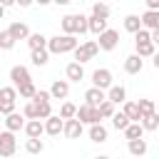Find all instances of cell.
<instances>
[{
	"mask_svg": "<svg viewBox=\"0 0 159 159\" xmlns=\"http://www.w3.org/2000/svg\"><path fill=\"white\" fill-rule=\"evenodd\" d=\"M89 139L97 142V144L107 142V129L102 127V122H92V124H89Z\"/></svg>",
	"mask_w": 159,
	"mask_h": 159,
	"instance_id": "20",
	"label": "cell"
},
{
	"mask_svg": "<svg viewBox=\"0 0 159 159\" xmlns=\"http://www.w3.org/2000/svg\"><path fill=\"white\" fill-rule=\"evenodd\" d=\"M75 117L82 122V124H92V122H102V117H99V109L97 107H92V104H82V107H77L75 109Z\"/></svg>",
	"mask_w": 159,
	"mask_h": 159,
	"instance_id": "6",
	"label": "cell"
},
{
	"mask_svg": "<svg viewBox=\"0 0 159 159\" xmlns=\"http://www.w3.org/2000/svg\"><path fill=\"white\" fill-rule=\"evenodd\" d=\"M30 60H32V65H35V67H45V65H47V60H50V52H47V47H40V50H32V55H30Z\"/></svg>",
	"mask_w": 159,
	"mask_h": 159,
	"instance_id": "24",
	"label": "cell"
},
{
	"mask_svg": "<svg viewBox=\"0 0 159 159\" xmlns=\"http://www.w3.org/2000/svg\"><path fill=\"white\" fill-rule=\"evenodd\" d=\"M97 109H99V117H102V119H109V117H112V112H114V102L102 99V102L97 104Z\"/></svg>",
	"mask_w": 159,
	"mask_h": 159,
	"instance_id": "33",
	"label": "cell"
},
{
	"mask_svg": "<svg viewBox=\"0 0 159 159\" xmlns=\"http://www.w3.org/2000/svg\"><path fill=\"white\" fill-rule=\"evenodd\" d=\"M137 104H139V109H142V117H144V114H149V112H157V109H154V102H152V99H139Z\"/></svg>",
	"mask_w": 159,
	"mask_h": 159,
	"instance_id": "40",
	"label": "cell"
},
{
	"mask_svg": "<svg viewBox=\"0 0 159 159\" xmlns=\"http://www.w3.org/2000/svg\"><path fill=\"white\" fill-rule=\"evenodd\" d=\"M17 149V142H15V132L5 129L0 132V157H12Z\"/></svg>",
	"mask_w": 159,
	"mask_h": 159,
	"instance_id": "8",
	"label": "cell"
},
{
	"mask_svg": "<svg viewBox=\"0 0 159 159\" xmlns=\"http://www.w3.org/2000/svg\"><path fill=\"white\" fill-rule=\"evenodd\" d=\"M2 15H5V7H2V5H0V20H2Z\"/></svg>",
	"mask_w": 159,
	"mask_h": 159,
	"instance_id": "46",
	"label": "cell"
},
{
	"mask_svg": "<svg viewBox=\"0 0 159 159\" xmlns=\"http://www.w3.org/2000/svg\"><path fill=\"white\" fill-rule=\"evenodd\" d=\"M75 109H77V107H75L72 102H62V107H60V117H62V119L75 117Z\"/></svg>",
	"mask_w": 159,
	"mask_h": 159,
	"instance_id": "39",
	"label": "cell"
},
{
	"mask_svg": "<svg viewBox=\"0 0 159 159\" xmlns=\"http://www.w3.org/2000/svg\"><path fill=\"white\" fill-rule=\"evenodd\" d=\"M62 117L60 114H50V117H45L42 119V124H45V134H50V137H57L60 132H62Z\"/></svg>",
	"mask_w": 159,
	"mask_h": 159,
	"instance_id": "10",
	"label": "cell"
},
{
	"mask_svg": "<svg viewBox=\"0 0 159 159\" xmlns=\"http://www.w3.org/2000/svg\"><path fill=\"white\" fill-rule=\"evenodd\" d=\"M139 122H142V127H144V129L154 132V129L159 127V114H157V112H149V114H144V117H142Z\"/></svg>",
	"mask_w": 159,
	"mask_h": 159,
	"instance_id": "30",
	"label": "cell"
},
{
	"mask_svg": "<svg viewBox=\"0 0 159 159\" xmlns=\"http://www.w3.org/2000/svg\"><path fill=\"white\" fill-rule=\"evenodd\" d=\"M129 154H134V157H142V154H147V142H144L142 137H137V139H129Z\"/></svg>",
	"mask_w": 159,
	"mask_h": 159,
	"instance_id": "29",
	"label": "cell"
},
{
	"mask_svg": "<svg viewBox=\"0 0 159 159\" xmlns=\"http://www.w3.org/2000/svg\"><path fill=\"white\" fill-rule=\"evenodd\" d=\"M25 40H27L30 50H40V47H45V45H47V37H45L42 32H30Z\"/></svg>",
	"mask_w": 159,
	"mask_h": 159,
	"instance_id": "27",
	"label": "cell"
},
{
	"mask_svg": "<svg viewBox=\"0 0 159 159\" xmlns=\"http://www.w3.org/2000/svg\"><path fill=\"white\" fill-rule=\"evenodd\" d=\"M35 2H37V5H50L52 0H35Z\"/></svg>",
	"mask_w": 159,
	"mask_h": 159,
	"instance_id": "45",
	"label": "cell"
},
{
	"mask_svg": "<svg viewBox=\"0 0 159 159\" xmlns=\"http://www.w3.org/2000/svg\"><path fill=\"white\" fill-rule=\"evenodd\" d=\"M62 30L67 35H84L87 32V17L82 12H72V15H65L62 17Z\"/></svg>",
	"mask_w": 159,
	"mask_h": 159,
	"instance_id": "2",
	"label": "cell"
},
{
	"mask_svg": "<svg viewBox=\"0 0 159 159\" xmlns=\"http://www.w3.org/2000/svg\"><path fill=\"white\" fill-rule=\"evenodd\" d=\"M70 94V82L67 80H55L52 87H50V97L52 99H65Z\"/></svg>",
	"mask_w": 159,
	"mask_h": 159,
	"instance_id": "13",
	"label": "cell"
},
{
	"mask_svg": "<svg viewBox=\"0 0 159 159\" xmlns=\"http://www.w3.org/2000/svg\"><path fill=\"white\" fill-rule=\"evenodd\" d=\"M15 102H17V89L15 87H0V114L12 112Z\"/></svg>",
	"mask_w": 159,
	"mask_h": 159,
	"instance_id": "5",
	"label": "cell"
},
{
	"mask_svg": "<svg viewBox=\"0 0 159 159\" xmlns=\"http://www.w3.org/2000/svg\"><path fill=\"white\" fill-rule=\"evenodd\" d=\"M102 99H107V94H104V89H99V87H94V84L84 92V102H87V104H92V107H97Z\"/></svg>",
	"mask_w": 159,
	"mask_h": 159,
	"instance_id": "18",
	"label": "cell"
},
{
	"mask_svg": "<svg viewBox=\"0 0 159 159\" xmlns=\"http://www.w3.org/2000/svg\"><path fill=\"white\" fill-rule=\"evenodd\" d=\"M109 5L107 2H94L92 5V15H97V17H104V20H109Z\"/></svg>",
	"mask_w": 159,
	"mask_h": 159,
	"instance_id": "34",
	"label": "cell"
},
{
	"mask_svg": "<svg viewBox=\"0 0 159 159\" xmlns=\"http://www.w3.org/2000/svg\"><path fill=\"white\" fill-rule=\"evenodd\" d=\"M80 45V40L75 37V35H55V37H47V52H52V55H65V52H72L75 47Z\"/></svg>",
	"mask_w": 159,
	"mask_h": 159,
	"instance_id": "1",
	"label": "cell"
},
{
	"mask_svg": "<svg viewBox=\"0 0 159 159\" xmlns=\"http://www.w3.org/2000/svg\"><path fill=\"white\" fill-rule=\"evenodd\" d=\"M122 104H124V109H122V112L129 117V122H139V119H142V109H139V104H137V102H129V99H124Z\"/></svg>",
	"mask_w": 159,
	"mask_h": 159,
	"instance_id": "22",
	"label": "cell"
},
{
	"mask_svg": "<svg viewBox=\"0 0 159 159\" xmlns=\"http://www.w3.org/2000/svg\"><path fill=\"white\" fill-rule=\"evenodd\" d=\"M139 27H142L139 15H127V17H124V30H127V32H132V35H134Z\"/></svg>",
	"mask_w": 159,
	"mask_h": 159,
	"instance_id": "32",
	"label": "cell"
},
{
	"mask_svg": "<svg viewBox=\"0 0 159 159\" xmlns=\"http://www.w3.org/2000/svg\"><path fill=\"white\" fill-rule=\"evenodd\" d=\"M50 114H52L50 102H37V119H45V117H50Z\"/></svg>",
	"mask_w": 159,
	"mask_h": 159,
	"instance_id": "38",
	"label": "cell"
},
{
	"mask_svg": "<svg viewBox=\"0 0 159 159\" xmlns=\"http://www.w3.org/2000/svg\"><path fill=\"white\" fill-rule=\"evenodd\" d=\"M139 20H142V27H147V30H157V27H159V10H147Z\"/></svg>",
	"mask_w": 159,
	"mask_h": 159,
	"instance_id": "19",
	"label": "cell"
},
{
	"mask_svg": "<svg viewBox=\"0 0 159 159\" xmlns=\"http://www.w3.org/2000/svg\"><path fill=\"white\" fill-rule=\"evenodd\" d=\"M109 119H112V127H114V129H119V132L129 124V117H127L124 112H112V117H109Z\"/></svg>",
	"mask_w": 159,
	"mask_h": 159,
	"instance_id": "31",
	"label": "cell"
},
{
	"mask_svg": "<svg viewBox=\"0 0 159 159\" xmlns=\"http://www.w3.org/2000/svg\"><path fill=\"white\" fill-rule=\"evenodd\" d=\"M104 27H107V20H104V17H97V15H89V17H87V32L99 35Z\"/></svg>",
	"mask_w": 159,
	"mask_h": 159,
	"instance_id": "21",
	"label": "cell"
},
{
	"mask_svg": "<svg viewBox=\"0 0 159 159\" xmlns=\"http://www.w3.org/2000/svg\"><path fill=\"white\" fill-rule=\"evenodd\" d=\"M10 80H12V87H20L22 82H30V70L22 65H15L10 70Z\"/></svg>",
	"mask_w": 159,
	"mask_h": 159,
	"instance_id": "12",
	"label": "cell"
},
{
	"mask_svg": "<svg viewBox=\"0 0 159 159\" xmlns=\"http://www.w3.org/2000/svg\"><path fill=\"white\" fill-rule=\"evenodd\" d=\"M104 94H107V99H109V102H114V104H122V102L127 99V89H124L122 84H109Z\"/></svg>",
	"mask_w": 159,
	"mask_h": 159,
	"instance_id": "14",
	"label": "cell"
},
{
	"mask_svg": "<svg viewBox=\"0 0 159 159\" xmlns=\"http://www.w3.org/2000/svg\"><path fill=\"white\" fill-rule=\"evenodd\" d=\"M22 114H25L27 119H37V102H35V99H30V102L25 104V109H22Z\"/></svg>",
	"mask_w": 159,
	"mask_h": 159,
	"instance_id": "37",
	"label": "cell"
},
{
	"mask_svg": "<svg viewBox=\"0 0 159 159\" xmlns=\"http://www.w3.org/2000/svg\"><path fill=\"white\" fill-rule=\"evenodd\" d=\"M134 45H137V55L139 57H152L157 52V45L152 40H142V42H134Z\"/></svg>",
	"mask_w": 159,
	"mask_h": 159,
	"instance_id": "23",
	"label": "cell"
},
{
	"mask_svg": "<svg viewBox=\"0 0 159 159\" xmlns=\"http://www.w3.org/2000/svg\"><path fill=\"white\" fill-rule=\"evenodd\" d=\"M0 5L2 7H10V5H15V0H0Z\"/></svg>",
	"mask_w": 159,
	"mask_h": 159,
	"instance_id": "43",
	"label": "cell"
},
{
	"mask_svg": "<svg viewBox=\"0 0 159 159\" xmlns=\"http://www.w3.org/2000/svg\"><path fill=\"white\" fill-rule=\"evenodd\" d=\"M22 124H25V114H17L15 109L5 114V127H7L10 132H17V129H22Z\"/></svg>",
	"mask_w": 159,
	"mask_h": 159,
	"instance_id": "16",
	"label": "cell"
},
{
	"mask_svg": "<svg viewBox=\"0 0 159 159\" xmlns=\"http://www.w3.org/2000/svg\"><path fill=\"white\" fill-rule=\"evenodd\" d=\"M122 132H124V137H127V139H137V137H142L147 129L142 127V122H129V124H127Z\"/></svg>",
	"mask_w": 159,
	"mask_h": 159,
	"instance_id": "25",
	"label": "cell"
},
{
	"mask_svg": "<svg viewBox=\"0 0 159 159\" xmlns=\"http://www.w3.org/2000/svg\"><path fill=\"white\" fill-rule=\"evenodd\" d=\"M35 0H15V5H20V7H30Z\"/></svg>",
	"mask_w": 159,
	"mask_h": 159,
	"instance_id": "42",
	"label": "cell"
},
{
	"mask_svg": "<svg viewBox=\"0 0 159 159\" xmlns=\"http://www.w3.org/2000/svg\"><path fill=\"white\" fill-rule=\"evenodd\" d=\"M142 67H144V60H142L139 55H129V57L124 60V72H127V75H139Z\"/></svg>",
	"mask_w": 159,
	"mask_h": 159,
	"instance_id": "15",
	"label": "cell"
},
{
	"mask_svg": "<svg viewBox=\"0 0 159 159\" xmlns=\"http://www.w3.org/2000/svg\"><path fill=\"white\" fill-rule=\"evenodd\" d=\"M52 2H57V5H70L72 0H52Z\"/></svg>",
	"mask_w": 159,
	"mask_h": 159,
	"instance_id": "44",
	"label": "cell"
},
{
	"mask_svg": "<svg viewBox=\"0 0 159 159\" xmlns=\"http://www.w3.org/2000/svg\"><path fill=\"white\" fill-rule=\"evenodd\" d=\"M22 129H25L27 137H42V134H45V124H42V119H27V122L22 124Z\"/></svg>",
	"mask_w": 159,
	"mask_h": 159,
	"instance_id": "17",
	"label": "cell"
},
{
	"mask_svg": "<svg viewBox=\"0 0 159 159\" xmlns=\"http://www.w3.org/2000/svg\"><path fill=\"white\" fill-rule=\"evenodd\" d=\"M82 129H84V124H82L77 117H67V119L62 122V134H65L67 139H80V137H82Z\"/></svg>",
	"mask_w": 159,
	"mask_h": 159,
	"instance_id": "7",
	"label": "cell"
},
{
	"mask_svg": "<svg viewBox=\"0 0 159 159\" xmlns=\"http://www.w3.org/2000/svg\"><path fill=\"white\" fill-rule=\"evenodd\" d=\"M15 89L20 92V97L30 99V97L35 94V89H37V87H35V84H32V80H30V82H22V84H20V87H15Z\"/></svg>",
	"mask_w": 159,
	"mask_h": 159,
	"instance_id": "36",
	"label": "cell"
},
{
	"mask_svg": "<svg viewBox=\"0 0 159 159\" xmlns=\"http://www.w3.org/2000/svg\"><path fill=\"white\" fill-rule=\"evenodd\" d=\"M75 62H87V60H92V57H97V52H99V45H97V40H87L84 45H77L75 50Z\"/></svg>",
	"mask_w": 159,
	"mask_h": 159,
	"instance_id": "3",
	"label": "cell"
},
{
	"mask_svg": "<svg viewBox=\"0 0 159 159\" xmlns=\"http://www.w3.org/2000/svg\"><path fill=\"white\" fill-rule=\"evenodd\" d=\"M65 75H67V82H82L84 80V67L82 62H70L65 67Z\"/></svg>",
	"mask_w": 159,
	"mask_h": 159,
	"instance_id": "11",
	"label": "cell"
},
{
	"mask_svg": "<svg viewBox=\"0 0 159 159\" xmlns=\"http://www.w3.org/2000/svg\"><path fill=\"white\" fill-rule=\"evenodd\" d=\"M97 45H99V50L112 52V50L119 45V32H117V30H112V27H104V30L97 35Z\"/></svg>",
	"mask_w": 159,
	"mask_h": 159,
	"instance_id": "4",
	"label": "cell"
},
{
	"mask_svg": "<svg viewBox=\"0 0 159 159\" xmlns=\"http://www.w3.org/2000/svg\"><path fill=\"white\" fill-rule=\"evenodd\" d=\"M92 84H94V87H99V89H107V87L112 84V72H109L107 67L94 70V72H92Z\"/></svg>",
	"mask_w": 159,
	"mask_h": 159,
	"instance_id": "9",
	"label": "cell"
},
{
	"mask_svg": "<svg viewBox=\"0 0 159 159\" xmlns=\"http://www.w3.org/2000/svg\"><path fill=\"white\" fill-rule=\"evenodd\" d=\"M15 42H17V40H15L7 30H2V32H0V50H12V47H15Z\"/></svg>",
	"mask_w": 159,
	"mask_h": 159,
	"instance_id": "35",
	"label": "cell"
},
{
	"mask_svg": "<svg viewBox=\"0 0 159 159\" xmlns=\"http://www.w3.org/2000/svg\"><path fill=\"white\" fill-rule=\"evenodd\" d=\"M7 32H10L15 40H25V37L30 35V30H27V25H25V22H12V25L7 27Z\"/></svg>",
	"mask_w": 159,
	"mask_h": 159,
	"instance_id": "26",
	"label": "cell"
},
{
	"mask_svg": "<svg viewBox=\"0 0 159 159\" xmlns=\"http://www.w3.org/2000/svg\"><path fill=\"white\" fill-rule=\"evenodd\" d=\"M147 7L149 10H159V0H147Z\"/></svg>",
	"mask_w": 159,
	"mask_h": 159,
	"instance_id": "41",
	"label": "cell"
},
{
	"mask_svg": "<svg viewBox=\"0 0 159 159\" xmlns=\"http://www.w3.org/2000/svg\"><path fill=\"white\" fill-rule=\"evenodd\" d=\"M25 149H27L30 154H42V152H45V144H42V139H40V137H27Z\"/></svg>",
	"mask_w": 159,
	"mask_h": 159,
	"instance_id": "28",
	"label": "cell"
}]
</instances>
